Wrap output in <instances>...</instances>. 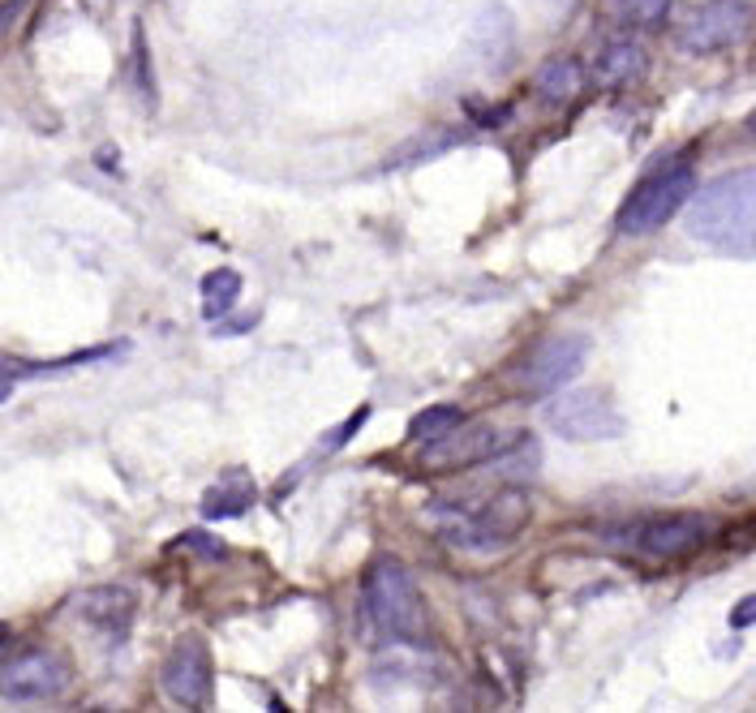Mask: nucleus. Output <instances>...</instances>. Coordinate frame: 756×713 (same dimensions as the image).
<instances>
[{"instance_id":"nucleus-1","label":"nucleus","mask_w":756,"mask_h":713,"mask_svg":"<svg viewBox=\"0 0 756 713\" xmlns=\"http://www.w3.org/2000/svg\"><path fill=\"white\" fill-rule=\"evenodd\" d=\"M688 233L726 258H756V168H735L696 185Z\"/></svg>"},{"instance_id":"nucleus-17","label":"nucleus","mask_w":756,"mask_h":713,"mask_svg":"<svg viewBox=\"0 0 756 713\" xmlns=\"http://www.w3.org/2000/svg\"><path fill=\"white\" fill-rule=\"evenodd\" d=\"M456 426H465V413L456 408V404H430V408H422L417 417H413V438L417 443H435V438L451 435Z\"/></svg>"},{"instance_id":"nucleus-5","label":"nucleus","mask_w":756,"mask_h":713,"mask_svg":"<svg viewBox=\"0 0 756 713\" xmlns=\"http://www.w3.org/2000/svg\"><path fill=\"white\" fill-rule=\"evenodd\" d=\"M714 524L710 515L701 512H671V515H653V520H640L624 533V542L645 558H658V563H679V558L696 555L705 542H710Z\"/></svg>"},{"instance_id":"nucleus-8","label":"nucleus","mask_w":756,"mask_h":713,"mask_svg":"<svg viewBox=\"0 0 756 713\" xmlns=\"http://www.w3.org/2000/svg\"><path fill=\"white\" fill-rule=\"evenodd\" d=\"M517 443L512 430H499V426H456L451 435L435 438V443H422V469L430 473H451V469H473L486 460H499L508 447Z\"/></svg>"},{"instance_id":"nucleus-11","label":"nucleus","mask_w":756,"mask_h":713,"mask_svg":"<svg viewBox=\"0 0 756 713\" xmlns=\"http://www.w3.org/2000/svg\"><path fill=\"white\" fill-rule=\"evenodd\" d=\"M160 688L168 701H177L181 710H199L211 692V653L199 636H185L172 645V653L160 667Z\"/></svg>"},{"instance_id":"nucleus-21","label":"nucleus","mask_w":756,"mask_h":713,"mask_svg":"<svg viewBox=\"0 0 756 713\" xmlns=\"http://www.w3.org/2000/svg\"><path fill=\"white\" fill-rule=\"evenodd\" d=\"M756 624V594H748L744 602H735L731 610V628H753Z\"/></svg>"},{"instance_id":"nucleus-7","label":"nucleus","mask_w":756,"mask_h":713,"mask_svg":"<svg viewBox=\"0 0 756 713\" xmlns=\"http://www.w3.org/2000/svg\"><path fill=\"white\" fill-rule=\"evenodd\" d=\"M70 662L52 649H26L0 667V701L13 705H35V701H56L70 688Z\"/></svg>"},{"instance_id":"nucleus-12","label":"nucleus","mask_w":756,"mask_h":713,"mask_svg":"<svg viewBox=\"0 0 756 713\" xmlns=\"http://www.w3.org/2000/svg\"><path fill=\"white\" fill-rule=\"evenodd\" d=\"M78 615L104 636H125L134 615H138V597L125 585H95L78 597Z\"/></svg>"},{"instance_id":"nucleus-20","label":"nucleus","mask_w":756,"mask_h":713,"mask_svg":"<svg viewBox=\"0 0 756 713\" xmlns=\"http://www.w3.org/2000/svg\"><path fill=\"white\" fill-rule=\"evenodd\" d=\"M134 47H138V74H142V91H147V99H156V82H151V61H147V40H142V31L134 35Z\"/></svg>"},{"instance_id":"nucleus-15","label":"nucleus","mask_w":756,"mask_h":713,"mask_svg":"<svg viewBox=\"0 0 756 713\" xmlns=\"http://www.w3.org/2000/svg\"><path fill=\"white\" fill-rule=\"evenodd\" d=\"M249 503H254V481L241 473V469H228V473L202 494V515L206 520H233V515L249 512Z\"/></svg>"},{"instance_id":"nucleus-19","label":"nucleus","mask_w":756,"mask_h":713,"mask_svg":"<svg viewBox=\"0 0 756 713\" xmlns=\"http://www.w3.org/2000/svg\"><path fill=\"white\" fill-rule=\"evenodd\" d=\"M40 374V365H22V361H0V404L9 400V392L18 387V379Z\"/></svg>"},{"instance_id":"nucleus-14","label":"nucleus","mask_w":756,"mask_h":713,"mask_svg":"<svg viewBox=\"0 0 756 713\" xmlns=\"http://www.w3.org/2000/svg\"><path fill=\"white\" fill-rule=\"evenodd\" d=\"M533 91H537L542 104L563 108V104H572V99L585 91V65H581L576 56H551V61L537 70Z\"/></svg>"},{"instance_id":"nucleus-10","label":"nucleus","mask_w":756,"mask_h":713,"mask_svg":"<svg viewBox=\"0 0 756 713\" xmlns=\"http://www.w3.org/2000/svg\"><path fill=\"white\" fill-rule=\"evenodd\" d=\"M585 361H589V340L585 336H555V340L537 344L533 356L520 365V383L533 396H555L567 383H576Z\"/></svg>"},{"instance_id":"nucleus-2","label":"nucleus","mask_w":756,"mask_h":713,"mask_svg":"<svg viewBox=\"0 0 756 713\" xmlns=\"http://www.w3.org/2000/svg\"><path fill=\"white\" fill-rule=\"evenodd\" d=\"M365 610L379 624V632L422 645L430 636V615H426V597L417 589L413 572L400 558H379L365 576Z\"/></svg>"},{"instance_id":"nucleus-6","label":"nucleus","mask_w":756,"mask_h":713,"mask_svg":"<svg viewBox=\"0 0 756 713\" xmlns=\"http://www.w3.org/2000/svg\"><path fill=\"white\" fill-rule=\"evenodd\" d=\"M546 422L567 443H606L624 435V417L601 392H555L546 404Z\"/></svg>"},{"instance_id":"nucleus-16","label":"nucleus","mask_w":756,"mask_h":713,"mask_svg":"<svg viewBox=\"0 0 756 713\" xmlns=\"http://www.w3.org/2000/svg\"><path fill=\"white\" fill-rule=\"evenodd\" d=\"M237 297H241V276L233 267H215V272L202 276V318L206 322L228 315L237 306Z\"/></svg>"},{"instance_id":"nucleus-3","label":"nucleus","mask_w":756,"mask_h":713,"mask_svg":"<svg viewBox=\"0 0 756 713\" xmlns=\"http://www.w3.org/2000/svg\"><path fill=\"white\" fill-rule=\"evenodd\" d=\"M529 520H533V499H529V490L503 486L499 494H490V499L481 503L478 512L451 515V524L443 529V538H447L451 546H460V551H478V555H486V551L512 546L520 533L529 529Z\"/></svg>"},{"instance_id":"nucleus-9","label":"nucleus","mask_w":756,"mask_h":713,"mask_svg":"<svg viewBox=\"0 0 756 713\" xmlns=\"http://www.w3.org/2000/svg\"><path fill=\"white\" fill-rule=\"evenodd\" d=\"M748 22H753L748 0H705L701 9L688 13V22L679 26L675 40L683 52L710 56V52H722V47L744 40L748 35Z\"/></svg>"},{"instance_id":"nucleus-23","label":"nucleus","mask_w":756,"mask_h":713,"mask_svg":"<svg viewBox=\"0 0 756 713\" xmlns=\"http://www.w3.org/2000/svg\"><path fill=\"white\" fill-rule=\"evenodd\" d=\"M365 417H370V413L361 408V413H358V417H353V422H344V426L336 430V438H331V447H344V443H349V438H353V435H358V430H361V422H365Z\"/></svg>"},{"instance_id":"nucleus-13","label":"nucleus","mask_w":756,"mask_h":713,"mask_svg":"<svg viewBox=\"0 0 756 713\" xmlns=\"http://www.w3.org/2000/svg\"><path fill=\"white\" fill-rule=\"evenodd\" d=\"M645 70H649V56L637 40H610L594 61V78L601 86H632L645 78Z\"/></svg>"},{"instance_id":"nucleus-22","label":"nucleus","mask_w":756,"mask_h":713,"mask_svg":"<svg viewBox=\"0 0 756 713\" xmlns=\"http://www.w3.org/2000/svg\"><path fill=\"white\" fill-rule=\"evenodd\" d=\"M177 546H190V551H202V555H224V546H220V542H211L206 533H185Z\"/></svg>"},{"instance_id":"nucleus-18","label":"nucleus","mask_w":756,"mask_h":713,"mask_svg":"<svg viewBox=\"0 0 756 713\" xmlns=\"http://www.w3.org/2000/svg\"><path fill=\"white\" fill-rule=\"evenodd\" d=\"M610 4H615V13H619L624 22L653 26V22H662V18L671 13V4H675V0H610Z\"/></svg>"},{"instance_id":"nucleus-4","label":"nucleus","mask_w":756,"mask_h":713,"mask_svg":"<svg viewBox=\"0 0 756 713\" xmlns=\"http://www.w3.org/2000/svg\"><path fill=\"white\" fill-rule=\"evenodd\" d=\"M696 194V172L688 163H671V168H658L640 181L637 190L628 194V202L619 206L615 215V228L624 237H649L658 233L662 224H671L679 211L692 202Z\"/></svg>"},{"instance_id":"nucleus-24","label":"nucleus","mask_w":756,"mask_h":713,"mask_svg":"<svg viewBox=\"0 0 756 713\" xmlns=\"http://www.w3.org/2000/svg\"><path fill=\"white\" fill-rule=\"evenodd\" d=\"M748 134L756 138V108H753V117H748Z\"/></svg>"},{"instance_id":"nucleus-25","label":"nucleus","mask_w":756,"mask_h":713,"mask_svg":"<svg viewBox=\"0 0 756 713\" xmlns=\"http://www.w3.org/2000/svg\"><path fill=\"white\" fill-rule=\"evenodd\" d=\"M4 636H9V628H4V624H0V640H4Z\"/></svg>"}]
</instances>
